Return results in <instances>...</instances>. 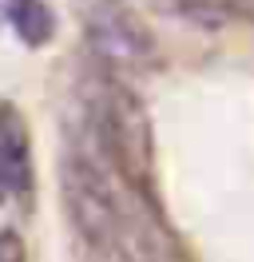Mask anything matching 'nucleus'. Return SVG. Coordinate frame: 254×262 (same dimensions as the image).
Here are the masks:
<instances>
[{
    "label": "nucleus",
    "mask_w": 254,
    "mask_h": 262,
    "mask_svg": "<svg viewBox=\"0 0 254 262\" xmlns=\"http://www.w3.org/2000/svg\"><path fill=\"white\" fill-rule=\"evenodd\" d=\"M83 36H88L92 56L111 76H135V72L155 68L159 60L151 28L123 0H92L83 8Z\"/></svg>",
    "instance_id": "nucleus-3"
},
{
    "label": "nucleus",
    "mask_w": 254,
    "mask_h": 262,
    "mask_svg": "<svg viewBox=\"0 0 254 262\" xmlns=\"http://www.w3.org/2000/svg\"><path fill=\"white\" fill-rule=\"evenodd\" d=\"M119 179L151 199L155 191V139L139 96L115 76H99L83 88V143Z\"/></svg>",
    "instance_id": "nucleus-2"
},
{
    "label": "nucleus",
    "mask_w": 254,
    "mask_h": 262,
    "mask_svg": "<svg viewBox=\"0 0 254 262\" xmlns=\"http://www.w3.org/2000/svg\"><path fill=\"white\" fill-rule=\"evenodd\" d=\"M60 203L68 227L92 258H171L179 254L163 234L151 199L131 191L88 147H68L60 159Z\"/></svg>",
    "instance_id": "nucleus-1"
},
{
    "label": "nucleus",
    "mask_w": 254,
    "mask_h": 262,
    "mask_svg": "<svg viewBox=\"0 0 254 262\" xmlns=\"http://www.w3.org/2000/svg\"><path fill=\"white\" fill-rule=\"evenodd\" d=\"M12 250H20V246H12V243H8V238H0V258H8Z\"/></svg>",
    "instance_id": "nucleus-6"
},
{
    "label": "nucleus",
    "mask_w": 254,
    "mask_h": 262,
    "mask_svg": "<svg viewBox=\"0 0 254 262\" xmlns=\"http://www.w3.org/2000/svg\"><path fill=\"white\" fill-rule=\"evenodd\" d=\"M32 187V143L20 112H0V207Z\"/></svg>",
    "instance_id": "nucleus-4"
},
{
    "label": "nucleus",
    "mask_w": 254,
    "mask_h": 262,
    "mask_svg": "<svg viewBox=\"0 0 254 262\" xmlns=\"http://www.w3.org/2000/svg\"><path fill=\"white\" fill-rule=\"evenodd\" d=\"M8 20L28 48H44L56 36V16L44 0H8Z\"/></svg>",
    "instance_id": "nucleus-5"
}]
</instances>
